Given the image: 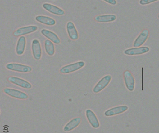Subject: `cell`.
Here are the masks:
<instances>
[{
  "mask_svg": "<svg viewBox=\"0 0 159 133\" xmlns=\"http://www.w3.org/2000/svg\"><path fill=\"white\" fill-rule=\"evenodd\" d=\"M116 20V16L114 14L97 15L94 18V20L99 23H109Z\"/></svg>",
  "mask_w": 159,
  "mask_h": 133,
  "instance_id": "e0dca14e",
  "label": "cell"
},
{
  "mask_svg": "<svg viewBox=\"0 0 159 133\" xmlns=\"http://www.w3.org/2000/svg\"><path fill=\"white\" fill-rule=\"evenodd\" d=\"M43 8L48 12L58 16H62L65 14V11L62 9L49 3H44L42 5Z\"/></svg>",
  "mask_w": 159,
  "mask_h": 133,
  "instance_id": "5bb4252c",
  "label": "cell"
},
{
  "mask_svg": "<svg viewBox=\"0 0 159 133\" xmlns=\"http://www.w3.org/2000/svg\"><path fill=\"white\" fill-rule=\"evenodd\" d=\"M85 66V63L84 61H79L73 63L68 65L62 66L60 69V72L62 74H69L72 72L78 71Z\"/></svg>",
  "mask_w": 159,
  "mask_h": 133,
  "instance_id": "6da1fadb",
  "label": "cell"
},
{
  "mask_svg": "<svg viewBox=\"0 0 159 133\" xmlns=\"http://www.w3.org/2000/svg\"><path fill=\"white\" fill-rule=\"evenodd\" d=\"M81 123V118H75L72 119L64 127V131L65 132H69L71 130H74L76 127H78Z\"/></svg>",
  "mask_w": 159,
  "mask_h": 133,
  "instance_id": "ac0fdd59",
  "label": "cell"
},
{
  "mask_svg": "<svg viewBox=\"0 0 159 133\" xmlns=\"http://www.w3.org/2000/svg\"><path fill=\"white\" fill-rule=\"evenodd\" d=\"M7 80L10 83L23 89H31L32 88V85L28 81L16 77L10 76L8 78Z\"/></svg>",
  "mask_w": 159,
  "mask_h": 133,
  "instance_id": "8992f818",
  "label": "cell"
},
{
  "mask_svg": "<svg viewBox=\"0 0 159 133\" xmlns=\"http://www.w3.org/2000/svg\"><path fill=\"white\" fill-rule=\"evenodd\" d=\"M104 1L106 2V3H108L111 5H112V6H115V5H116V4H117V1L116 0H109V1L105 0Z\"/></svg>",
  "mask_w": 159,
  "mask_h": 133,
  "instance_id": "7402d4cb",
  "label": "cell"
},
{
  "mask_svg": "<svg viewBox=\"0 0 159 133\" xmlns=\"http://www.w3.org/2000/svg\"><path fill=\"white\" fill-rule=\"evenodd\" d=\"M3 92L9 96L17 99L26 100L28 98V96L25 93L16 89L5 88L3 89Z\"/></svg>",
  "mask_w": 159,
  "mask_h": 133,
  "instance_id": "5b68a950",
  "label": "cell"
},
{
  "mask_svg": "<svg viewBox=\"0 0 159 133\" xmlns=\"http://www.w3.org/2000/svg\"><path fill=\"white\" fill-rule=\"evenodd\" d=\"M35 19L37 22L47 26H54L56 24L55 20L48 16L39 15L36 16Z\"/></svg>",
  "mask_w": 159,
  "mask_h": 133,
  "instance_id": "d6986e66",
  "label": "cell"
},
{
  "mask_svg": "<svg viewBox=\"0 0 159 133\" xmlns=\"http://www.w3.org/2000/svg\"><path fill=\"white\" fill-rule=\"evenodd\" d=\"M124 83L126 89L129 91H133L135 89V80L132 72L129 70L124 72Z\"/></svg>",
  "mask_w": 159,
  "mask_h": 133,
  "instance_id": "277c9868",
  "label": "cell"
},
{
  "mask_svg": "<svg viewBox=\"0 0 159 133\" xmlns=\"http://www.w3.org/2000/svg\"><path fill=\"white\" fill-rule=\"evenodd\" d=\"M149 35H150V32L148 29H143V31H142L141 32L134 40L133 45V47H142V45L147 41Z\"/></svg>",
  "mask_w": 159,
  "mask_h": 133,
  "instance_id": "8fae6325",
  "label": "cell"
},
{
  "mask_svg": "<svg viewBox=\"0 0 159 133\" xmlns=\"http://www.w3.org/2000/svg\"><path fill=\"white\" fill-rule=\"evenodd\" d=\"M27 45V39L24 36H20L18 39V42L16 46V53L18 56H22L24 54Z\"/></svg>",
  "mask_w": 159,
  "mask_h": 133,
  "instance_id": "2e32d148",
  "label": "cell"
},
{
  "mask_svg": "<svg viewBox=\"0 0 159 133\" xmlns=\"http://www.w3.org/2000/svg\"><path fill=\"white\" fill-rule=\"evenodd\" d=\"M44 50L46 54L49 56H53L55 53L54 44L49 39L44 41Z\"/></svg>",
  "mask_w": 159,
  "mask_h": 133,
  "instance_id": "ffe728a7",
  "label": "cell"
},
{
  "mask_svg": "<svg viewBox=\"0 0 159 133\" xmlns=\"http://www.w3.org/2000/svg\"><path fill=\"white\" fill-rule=\"evenodd\" d=\"M157 1H152V0H141L139 1V4L141 5H148V4H150L151 3H153V2H157Z\"/></svg>",
  "mask_w": 159,
  "mask_h": 133,
  "instance_id": "44dd1931",
  "label": "cell"
},
{
  "mask_svg": "<svg viewBox=\"0 0 159 133\" xmlns=\"http://www.w3.org/2000/svg\"><path fill=\"white\" fill-rule=\"evenodd\" d=\"M38 29V27L35 25H31L27 27H21L15 31L13 35L15 36H22L28 34H32L37 31Z\"/></svg>",
  "mask_w": 159,
  "mask_h": 133,
  "instance_id": "ba28073f",
  "label": "cell"
},
{
  "mask_svg": "<svg viewBox=\"0 0 159 133\" xmlns=\"http://www.w3.org/2000/svg\"><path fill=\"white\" fill-rule=\"evenodd\" d=\"M112 76L111 75H107L104 76L101 80H100L94 87L93 88V92L94 93H98L99 92L103 91L105 89H106V87L109 84L112 80Z\"/></svg>",
  "mask_w": 159,
  "mask_h": 133,
  "instance_id": "3957f363",
  "label": "cell"
},
{
  "mask_svg": "<svg viewBox=\"0 0 159 133\" xmlns=\"http://www.w3.org/2000/svg\"><path fill=\"white\" fill-rule=\"evenodd\" d=\"M150 50V49L148 47L144 46V47L128 48L124 51V53L127 56H137V55H141V54L147 53L149 52Z\"/></svg>",
  "mask_w": 159,
  "mask_h": 133,
  "instance_id": "9c48e42d",
  "label": "cell"
},
{
  "mask_svg": "<svg viewBox=\"0 0 159 133\" xmlns=\"http://www.w3.org/2000/svg\"><path fill=\"white\" fill-rule=\"evenodd\" d=\"M6 68L9 71L20 73H28L31 72L33 69L31 66L16 63H10L6 64Z\"/></svg>",
  "mask_w": 159,
  "mask_h": 133,
  "instance_id": "7a4b0ae2",
  "label": "cell"
},
{
  "mask_svg": "<svg viewBox=\"0 0 159 133\" xmlns=\"http://www.w3.org/2000/svg\"><path fill=\"white\" fill-rule=\"evenodd\" d=\"M31 50L33 56L35 60H40L42 55V45L39 39H34V40H33L31 44Z\"/></svg>",
  "mask_w": 159,
  "mask_h": 133,
  "instance_id": "52a82bcc",
  "label": "cell"
},
{
  "mask_svg": "<svg viewBox=\"0 0 159 133\" xmlns=\"http://www.w3.org/2000/svg\"><path fill=\"white\" fill-rule=\"evenodd\" d=\"M66 29L68 35L71 40L76 41L79 38V34L75 24L72 22H68L66 25Z\"/></svg>",
  "mask_w": 159,
  "mask_h": 133,
  "instance_id": "4fadbf2b",
  "label": "cell"
},
{
  "mask_svg": "<svg viewBox=\"0 0 159 133\" xmlns=\"http://www.w3.org/2000/svg\"><path fill=\"white\" fill-rule=\"evenodd\" d=\"M129 109V107L126 105H122L112 107L105 111L104 115L107 117L118 115L125 112Z\"/></svg>",
  "mask_w": 159,
  "mask_h": 133,
  "instance_id": "30bf717a",
  "label": "cell"
},
{
  "mask_svg": "<svg viewBox=\"0 0 159 133\" xmlns=\"http://www.w3.org/2000/svg\"><path fill=\"white\" fill-rule=\"evenodd\" d=\"M41 34L48 38L49 40L52 41L56 44H59L61 43V39L55 33L46 29H43L41 30Z\"/></svg>",
  "mask_w": 159,
  "mask_h": 133,
  "instance_id": "9a60e30c",
  "label": "cell"
},
{
  "mask_svg": "<svg viewBox=\"0 0 159 133\" xmlns=\"http://www.w3.org/2000/svg\"><path fill=\"white\" fill-rule=\"evenodd\" d=\"M85 115L87 119L91 125V127L94 128H98L100 127V122L97 118L96 114L91 109H87L85 111Z\"/></svg>",
  "mask_w": 159,
  "mask_h": 133,
  "instance_id": "7c38bea8",
  "label": "cell"
}]
</instances>
